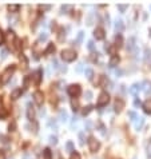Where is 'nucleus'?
Here are the masks:
<instances>
[{
	"label": "nucleus",
	"instance_id": "1",
	"mask_svg": "<svg viewBox=\"0 0 151 159\" xmlns=\"http://www.w3.org/2000/svg\"><path fill=\"white\" fill-rule=\"evenodd\" d=\"M15 70H16V67L12 64V66H10V67H7V68L4 70V72L1 74V78H0V82L3 84H7L8 83V80L11 79V76L14 75V72H15Z\"/></svg>",
	"mask_w": 151,
	"mask_h": 159
},
{
	"label": "nucleus",
	"instance_id": "2",
	"mask_svg": "<svg viewBox=\"0 0 151 159\" xmlns=\"http://www.w3.org/2000/svg\"><path fill=\"white\" fill-rule=\"evenodd\" d=\"M62 59H63L64 62H74L75 59H76V52L71 48L63 50L62 51Z\"/></svg>",
	"mask_w": 151,
	"mask_h": 159
},
{
	"label": "nucleus",
	"instance_id": "3",
	"mask_svg": "<svg viewBox=\"0 0 151 159\" xmlns=\"http://www.w3.org/2000/svg\"><path fill=\"white\" fill-rule=\"evenodd\" d=\"M108 100H110L108 94H107V92H102L100 95H99L96 104H98V107H103V106H106V104L108 103Z\"/></svg>",
	"mask_w": 151,
	"mask_h": 159
},
{
	"label": "nucleus",
	"instance_id": "4",
	"mask_svg": "<svg viewBox=\"0 0 151 159\" xmlns=\"http://www.w3.org/2000/svg\"><path fill=\"white\" fill-rule=\"evenodd\" d=\"M88 147H90V151L96 152L99 150V147H100V143H99L94 136H91V138L88 139Z\"/></svg>",
	"mask_w": 151,
	"mask_h": 159
},
{
	"label": "nucleus",
	"instance_id": "5",
	"mask_svg": "<svg viewBox=\"0 0 151 159\" xmlns=\"http://www.w3.org/2000/svg\"><path fill=\"white\" fill-rule=\"evenodd\" d=\"M68 94H70L71 96H78V95H80V92H82V88H80V86L79 84H72V86H70L68 87Z\"/></svg>",
	"mask_w": 151,
	"mask_h": 159
},
{
	"label": "nucleus",
	"instance_id": "6",
	"mask_svg": "<svg viewBox=\"0 0 151 159\" xmlns=\"http://www.w3.org/2000/svg\"><path fill=\"white\" fill-rule=\"evenodd\" d=\"M34 100L38 106H42L43 102H44V95H43L42 91H35L34 92Z\"/></svg>",
	"mask_w": 151,
	"mask_h": 159
},
{
	"label": "nucleus",
	"instance_id": "7",
	"mask_svg": "<svg viewBox=\"0 0 151 159\" xmlns=\"http://www.w3.org/2000/svg\"><path fill=\"white\" fill-rule=\"evenodd\" d=\"M94 36L96 38V40H103L104 39V30L102 27H98L94 31Z\"/></svg>",
	"mask_w": 151,
	"mask_h": 159
},
{
	"label": "nucleus",
	"instance_id": "8",
	"mask_svg": "<svg viewBox=\"0 0 151 159\" xmlns=\"http://www.w3.org/2000/svg\"><path fill=\"white\" fill-rule=\"evenodd\" d=\"M141 90H142V84L141 83H135V84H132V86L130 87L128 92H130L131 95H138Z\"/></svg>",
	"mask_w": 151,
	"mask_h": 159
},
{
	"label": "nucleus",
	"instance_id": "9",
	"mask_svg": "<svg viewBox=\"0 0 151 159\" xmlns=\"http://www.w3.org/2000/svg\"><path fill=\"white\" fill-rule=\"evenodd\" d=\"M27 118L30 120L35 119V110H34V106L31 103H28V106H27Z\"/></svg>",
	"mask_w": 151,
	"mask_h": 159
},
{
	"label": "nucleus",
	"instance_id": "10",
	"mask_svg": "<svg viewBox=\"0 0 151 159\" xmlns=\"http://www.w3.org/2000/svg\"><path fill=\"white\" fill-rule=\"evenodd\" d=\"M124 108V102L122 99H116L115 100V111L116 112H120V111Z\"/></svg>",
	"mask_w": 151,
	"mask_h": 159
},
{
	"label": "nucleus",
	"instance_id": "11",
	"mask_svg": "<svg viewBox=\"0 0 151 159\" xmlns=\"http://www.w3.org/2000/svg\"><path fill=\"white\" fill-rule=\"evenodd\" d=\"M21 92H23L21 88H15V90L11 92V98H12L14 100H16V99H19V98L21 96Z\"/></svg>",
	"mask_w": 151,
	"mask_h": 159
},
{
	"label": "nucleus",
	"instance_id": "12",
	"mask_svg": "<svg viewBox=\"0 0 151 159\" xmlns=\"http://www.w3.org/2000/svg\"><path fill=\"white\" fill-rule=\"evenodd\" d=\"M135 120H137V122H135V130L139 131V130L142 128V126L144 125V119H143V118H137Z\"/></svg>",
	"mask_w": 151,
	"mask_h": 159
},
{
	"label": "nucleus",
	"instance_id": "13",
	"mask_svg": "<svg viewBox=\"0 0 151 159\" xmlns=\"http://www.w3.org/2000/svg\"><path fill=\"white\" fill-rule=\"evenodd\" d=\"M59 118H60V120L63 122V123H66V122H68V114H67V111L66 110H62L59 112Z\"/></svg>",
	"mask_w": 151,
	"mask_h": 159
},
{
	"label": "nucleus",
	"instance_id": "14",
	"mask_svg": "<svg viewBox=\"0 0 151 159\" xmlns=\"http://www.w3.org/2000/svg\"><path fill=\"white\" fill-rule=\"evenodd\" d=\"M115 30L118 32H122L123 30H124V24H123V21L120 20V19H118V20L115 21Z\"/></svg>",
	"mask_w": 151,
	"mask_h": 159
},
{
	"label": "nucleus",
	"instance_id": "15",
	"mask_svg": "<svg viewBox=\"0 0 151 159\" xmlns=\"http://www.w3.org/2000/svg\"><path fill=\"white\" fill-rule=\"evenodd\" d=\"M34 80H35V84L40 83V80H42V71H40V70H38V71L34 74Z\"/></svg>",
	"mask_w": 151,
	"mask_h": 159
},
{
	"label": "nucleus",
	"instance_id": "16",
	"mask_svg": "<svg viewBox=\"0 0 151 159\" xmlns=\"http://www.w3.org/2000/svg\"><path fill=\"white\" fill-rule=\"evenodd\" d=\"M118 63H119V58L118 56H113V58L110 59V67H116Z\"/></svg>",
	"mask_w": 151,
	"mask_h": 159
},
{
	"label": "nucleus",
	"instance_id": "17",
	"mask_svg": "<svg viewBox=\"0 0 151 159\" xmlns=\"http://www.w3.org/2000/svg\"><path fill=\"white\" fill-rule=\"evenodd\" d=\"M43 156H44V159H52L51 150H49V149H44V151H43Z\"/></svg>",
	"mask_w": 151,
	"mask_h": 159
},
{
	"label": "nucleus",
	"instance_id": "18",
	"mask_svg": "<svg viewBox=\"0 0 151 159\" xmlns=\"http://www.w3.org/2000/svg\"><path fill=\"white\" fill-rule=\"evenodd\" d=\"M135 47V38H130L127 43V50H132Z\"/></svg>",
	"mask_w": 151,
	"mask_h": 159
},
{
	"label": "nucleus",
	"instance_id": "19",
	"mask_svg": "<svg viewBox=\"0 0 151 159\" xmlns=\"http://www.w3.org/2000/svg\"><path fill=\"white\" fill-rule=\"evenodd\" d=\"M144 111H146L147 114H151V100H147L144 103Z\"/></svg>",
	"mask_w": 151,
	"mask_h": 159
},
{
	"label": "nucleus",
	"instance_id": "20",
	"mask_svg": "<svg viewBox=\"0 0 151 159\" xmlns=\"http://www.w3.org/2000/svg\"><path fill=\"white\" fill-rule=\"evenodd\" d=\"M54 51H55V45H54V44H48V47L46 48L44 54H46V55H48V54H51V52H54Z\"/></svg>",
	"mask_w": 151,
	"mask_h": 159
},
{
	"label": "nucleus",
	"instance_id": "21",
	"mask_svg": "<svg viewBox=\"0 0 151 159\" xmlns=\"http://www.w3.org/2000/svg\"><path fill=\"white\" fill-rule=\"evenodd\" d=\"M84 74H86V76H87V79H92V75H94V71H92L91 68H86Z\"/></svg>",
	"mask_w": 151,
	"mask_h": 159
},
{
	"label": "nucleus",
	"instance_id": "22",
	"mask_svg": "<svg viewBox=\"0 0 151 159\" xmlns=\"http://www.w3.org/2000/svg\"><path fill=\"white\" fill-rule=\"evenodd\" d=\"M71 106H72V110L76 111L78 108H79V102H78L76 99H72V100H71Z\"/></svg>",
	"mask_w": 151,
	"mask_h": 159
},
{
	"label": "nucleus",
	"instance_id": "23",
	"mask_svg": "<svg viewBox=\"0 0 151 159\" xmlns=\"http://www.w3.org/2000/svg\"><path fill=\"white\" fill-rule=\"evenodd\" d=\"M47 39H48V35L46 32H42V34L39 35V42H46Z\"/></svg>",
	"mask_w": 151,
	"mask_h": 159
},
{
	"label": "nucleus",
	"instance_id": "24",
	"mask_svg": "<svg viewBox=\"0 0 151 159\" xmlns=\"http://www.w3.org/2000/svg\"><path fill=\"white\" fill-rule=\"evenodd\" d=\"M66 149H67V151H68V152H72V151H74V143H72V142H67L66 143Z\"/></svg>",
	"mask_w": 151,
	"mask_h": 159
},
{
	"label": "nucleus",
	"instance_id": "25",
	"mask_svg": "<svg viewBox=\"0 0 151 159\" xmlns=\"http://www.w3.org/2000/svg\"><path fill=\"white\" fill-rule=\"evenodd\" d=\"M150 58H151V50L150 48H146V50H144V60L147 62Z\"/></svg>",
	"mask_w": 151,
	"mask_h": 159
},
{
	"label": "nucleus",
	"instance_id": "26",
	"mask_svg": "<svg viewBox=\"0 0 151 159\" xmlns=\"http://www.w3.org/2000/svg\"><path fill=\"white\" fill-rule=\"evenodd\" d=\"M48 126L51 128H54V131H56V130H58V125H56V122H55V120H49L48 122Z\"/></svg>",
	"mask_w": 151,
	"mask_h": 159
},
{
	"label": "nucleus",
	"instance_id": "27",
	"mask_svg": "<svg viewBox=\"0 0 151 159\" xmlns=\"http://www.w3.org/2000/svg\"><path fill=\"white\" fill-rule=\"evenodd\" d=\"M91 111H92V106H87V107L83 108V115L86 116V115H88L90 112H91Z\"/></svg>",
	"mask_w": 151,
	"mask_h": 159
},
{
	"label": "nucleus",
	"instance_id": "28",
	"mask_svg": "<svg viewBox=\"0 0 151 159\" xmlns=\"http://www.w3.org/2000/svg\"><path fill=\"white\" fill-rule=\"evenodd\" d=\"M19 8H20V6H18V4H14V6H8V10H10V11H14V12H18Z\"/></svg>",
	"mask_w": 151,
	"mask_h": 159
},
{
	"label": "nucleus",
	"instance_id": "29",
	"mask_svg": "<svg viewBox=\"0 0 151 159\" xmlns=\"http://www.w3.org/2000/svg\"><path fill=\"white\" fill-rule=\"evenodd\" d=\"M84 140H86L84 132H79V143H80V145H84Z\"/></svg>",
	"mask_w": 151,
	"mask_h": 159
},
{
	"label": "nucleus",
	"instance_id": "30",
	"mask_svg": "<svg viewBox=\"0 0 151 159\" xmlns=\"http://www.w3.org/2000/svg\"><path fill=\"white\" fill-rule=\"evenodd\" d=\"M87 48L90 50V51H94V50H95V44H94V42H92V40H90V42L87 43Z\"/></svg>",
	"mask_w": 151,
	"mask_h": 159
},
{
	"label": "nucleus",
	"instance_id": "31",
	"mask_svg": "<svg viewBox=\"0 0 151 159\" xmlns=\"http://www.w3.org/2000/svg\"><path fill=\"white\" fill-rule=\"evenodd\" d=\"M49 143H51V145H56V143H58L56 136H54V135H51V136H49Z\"/></svg>",
	"mask_w": 151,
	"mask_h": 159
},
{
	"label": "nucleus",
	"instance_id": "32",
	"mask_svg": "<svg viewBox=\"0 0 151 159\" xmlns=\"http://www.w3.org/2000/svg\"><path fill=\"white\" fill-rule=\"evenodd\" d=\"M84 96H86V99H87V100H91V99H92V92H91V91H86Z\"/></svg>",
	"mask_w": 151,
	"mask_h": 159
},
{
	"label": "nucleus",
	"instance_id": "33",
	"mask_svg": "<svg viewBox=\"0 0 151 159\" xmlns=\"http://www.w3.org/2000/svg\"><path fill=\"white\" fill-rule=\"evenodd\" d=\"M118 8H119L120 12H124V11L127 10V6H126V4H119V6H118Z\"/></svg>",
	"mask_w": 151,
	"mask_h": 159
},
{
	"label": "nucleus",
	"instance_id": "34",
	"mask_svg": "<svg viewBox=\"0 0 151 159\" xmlns=\"http://www.w3.org/2000/svg\"><path fill=\"white\" fill-rule=\"evenodd\" d=\"M128 116L131 118V120H135V119H137V114H135L134 111H130V112H128Z\"/></svg>",
	"mask_w": 151,
	"mask_h": 159
},
{
	"label": "nucleus",
	"instance_id": "35",
	"mask_svg": "<svg viewBox=\"0 0 151 159\" xmlns=\"http://www.w3.org/2000/svg\"><path fill=\"white\" fill-rule=\"evenodd\" d=\"M7 56H8V52H7V50H1V59H7Z\"/></svg>",
	"mask_w": 151,
	"mask_h": 159
},
{
	"label": "nucleus",
	"instance_id": "36",
	"mask_svg": "<svg viewBox=\"0 0 151 159\" xmlns=\"http://www.w3.org/2000/svg\"><path fill=\"white\" fill-rule=\"evenodd\" d=\"M115 40H116V45H120V44H122V36H120V35H118V36H116Z\"/></svg>",
	"mask_w": 151,
	"mask_h": 159
},
{
	"label": "nucleus",
	"instance_id": "37",
	"mask_svg": "<svg viewBox=\"0 0 151 159\" xmlns=\"http://www.w3.org/2000/svg\"><path fill=\"white\" fill-rule=\"evenodd\" d=\"M8 128H10V131H15V128H16V123H15V122H12V123L8 126Z\"/></svg>",
	"mask_w": 151,
	"mask_h": 159
},
{
	"label": "nucleus",
	"instance_id": "38",
	"mask_svg": "<svg viewBox=\"0 0 151 159\" xmlns=\"http://www.w3.org/2000/svg\"><path fill=\"white\" fill-rule=\"evenodd\" d=\"M71 6H62V14H66V11H68Z\"/></svg>",
	"mask_w": 151,
	"mask_h": 159
},
{
	"label": "nucleus",
	"instance_id": "39",
	"mask_svg": "<svg viewBox=\"0 0 151 159\" xmlns=\"http://www.w3.org/2000/svg\"><path fill=\"white\" fill-rule=\"evenodd\" d=\"M91 24H92V14H90L87 17V25H91Z\"/></svg>",
	"mask_w": 151,
	"mask_h": 159
},
{
	"label": "nucleus",
	"instance_id": "40",
	"mask_svg": "<svg viewBox=\"0 0 151 159\" xmlns=\"http://www.w3.org/2000/svg\"><path fill=\"white\" fill-rule=\"evenodd\" d=\"M82 71H83V64H82V63H79V64H78V67H76V72H82Z\"/></svg>",
	"mask_w": 151,
	"mask_h": 159
},
{
	"label": "nucleus",
	"instance_id": "41",
	"mask_svg": "<svg viewBox=\"0 0 151 159\" xmlns=\"http://www.w3.org/2000/svg\"><path fill=\"white\" fill-rule=\"evenodd\" d=\"M71 159H80V155H79L78 152H74V154L71 155Z\"/></svg>",
	"mask_w": 151,
	"mask_h": 159
},
{
	"label": "nucleus",
	"instance_id": "42",
	"mask_svg": "<svg viewBox=\"0 0 151 159\" xmlns=\"http://www.w3.org/2000/svg\"><path fill=\"white\" fill-rule=\"evenodd\" d=\"M23 159H34V158H32V155H31V154H28V152H25L24 155H23Z\"/></svg>",
	"mask_w": 151,
	"mask_h": 159
},
{
	"label": "nucleus",
	"instance_id": "43",
	"mask_svg": "<svg viewBox=\"0 0 151 159\" xmlns=\"http://www.w3.org/2000/svg\"><path fill=\"white\" fill-rule=\"evenodd\" d=\"M83 34H84V32H79V35H78V43L82 42V39H83Z\"/></svg>",
	"mask_w": 151,
	"mask_h": 159
},
{
	"label": "nucleus",
	"instance_id": "44",
	"mask_svg": "<svg viewBox=\"0 0 151 159\" xmlns=\"http://www.w3.org/2000/svg\"><path fill=\"white\" fill-rule=\"evenodd\" d=\"M5 115H7V111L0 110V118H1V119H3V118H5Z\"/></svg>",
	"mask_w": 151,
	"mask_h": 159
},
{
	"label": "nucleus",
	"instance_id": "45",
	"mask_svg": "<svg viewBox=\"0 0 151 159\" xmlns=\"http://www.w3.org/2000/svg\"><path fill=\"white\" fill-rule=\"evenodd\" d=\"M4 42V34H3V31L0 30V44Z\"/></svg>",
	"mask_w": 151,
	"mask_h": 159
},
{
	"label": "nucleus",
	"instance_id": "46",
	"mask_svg": "<svg viewBox=\"0 0 151 159\" xmlns=\"http://www.w3.org/2000/svg\"><path fill=\"white\" fill-rule=\"evenodd\" d=\"M134 106H135V107H138V106H141V102L138 100V99H135V100H134Z\"/></svg>",
	"mask_w": 151,
	"mask_h": 159
},
{
	"label": "nucleus",
	"instance_id": "47",
	"mask_svg": "<svg viewBox=\"0 0 151 159\" xmlns=\"http://www.w3.org/2000/svg\"><path fill=\"white\" fill-rule=\"evenodd\" d=\"M40 8H42V10H49L51 6H48V4H47V6H40Z\"/></svg>",
	"mask_w": 151,
	"mask_h": 159
},
{
	"label": "nucleus",
	"instance_id": "48",
	"mask_svg": "<svg viewBox=\"0 0 151 159\" xmlns=\"http://www.w3.org/2000/svg\"><path fill=\"white\" fill-rule=\"evenodd\" d=\"M122 70H116V76H120V75H122Z\"/></svg>",
	"mask_w": 151,
	"mask_h": 159
},
{
	"label": "nucleus",
	"instance_id": "49",
	"mask_svg": "<svg viewBox=\"0 0 151 159\" xmlns=\"http://www.w3.org/2000/svg\"><path fill=\"white\" fill-rule=\"evenodd\" d=\"M0 159H5V155H4L3 151H0Z\"/></svg>",
	"mask_w": 151,
	"mask_h": 159
},
{
	"label": "nucleus",
	"instance_id": "50",
	"mask_svg": "<svg viewBox=\"0 0 151 159\" xmlns=\"http://www.w3.org/2000/svg\"><path fill=\"white\" fill-rule=\"evenodd\" d=\"M150 8H151V7H150Z\"/></svg>",
	"mask_w": 151,
	"mask_h": 159
}]
</instances>
